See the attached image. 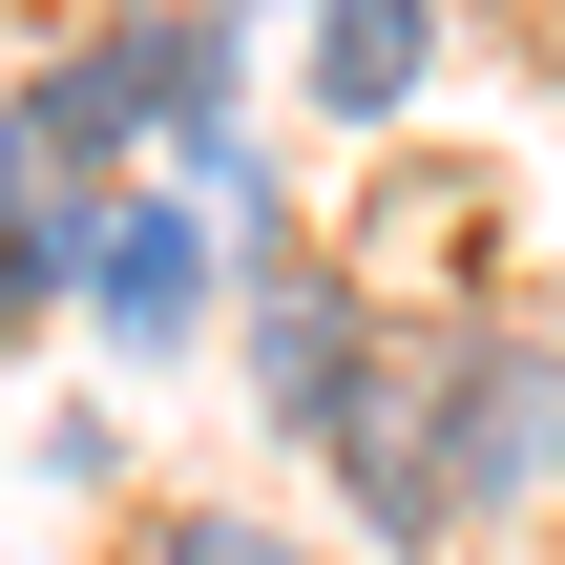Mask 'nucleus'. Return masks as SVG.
I'll return each instance as SVG.
<instances>
[{
	"label": "nucleus",
	"instance_id": "20e7f679",
	"mask_svg": "<svg viewBox=\"0 0 565 565\" xmlns=\"http://www.w3.org/2000/svg\"><path fill=\"white\" fill-rule=\"evenodd\" d=\"M419 63H440V0H335L315 21V105H356V126H398Z\"/></svg>",
	"mask_w": 565,
	"mask_h": 565
},
{
	"label": "nucleus",
	"instance_id": "39448f33",
	"mask_svg": "<svg viewBox=\"0 0 565 565\" xmlns=\"http://www.w3.org/2000/svg\"><path fill=\"white\" fill-rule=\"evenodd\" d=\"M147 565H315V545L252 524V503H189V524H147Z\"/></svg>",
	"mask_w": 565,
	"mask_h": 565
},
{
	"label": "nucleus",
	"instance_id": "f257e3e1",
	"mask_svg": "<svg viewBox=\"0 0 565 565\" xmlns=\"http://www.w3.org/2000/svg\"><path fill=\"white\" fill-rule=\"evenodd\" d=\"M63 147H84V84L42 63V84L0 105V273H21V315L105 273V210H84V168H63Z\"/></svg>",
	"mask_w": 565,
	"mask_h": 565
},
{
	"label": "nucleus",
	"instance_id": "f03ea898",
	"mask_svg": "<svg viewBox=\"0 0 565 565\" xmlns=\"http://www.w3.org/2000/svg\"><path fill=\"white\" fill-rule=\"evenodd\" d=\"M252 398L294 419V440H356V294L335 273H294V252H252Z\"/></svg>",
	"mask_w": 565,
	"mask_h": 565
},
{
	"label": "nucleus",
	"instance_id": "7ed1b4c3",
	"mask_svg": "<svg viewBox=\"0 0 565 565\" xmlns=\"http://www.w3.org/2000/svg\"><path fill=\"white\" fill-rule=\"evenodd\" d=\"M210 231H231L210 189H126V210H105V273H84V315H105L126 356H168V335L210 315Z\"/></svg>",
	"mask_w": 565,
	"mask_h": 565
}]
</instances>
